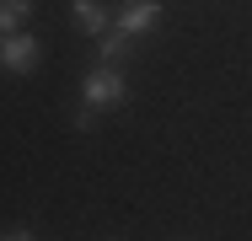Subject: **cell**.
I'll return each mask as SVG.
<instances>
[{"instance_id":"cell-8","label":"cell","mask_w":252,"mask_h":241,"mask_svg":"<svg viewBox=\"0 0 252 241\" xmlns=\"http://www.w3.org/2000/svg\"><path fill=\"white\" fill-rule=\"evenodd\" d=\"M0 241H38V236H32V231H5Z\"/></svg>"},{"instance_id":"cell-5","label":"cell","mask_w":252,"mask_h":241,"mask_svg":"<svg viewBox=\"0 0 252 241\" xmlns=\"http://www.w3.org/2000/svg\"><path fill=\"white\" fill-rule=\"evenodd\" d=\"M124 54H129V32H118V27H107V32L97 38V59H102V64H118Z\"/></svg>"},{"instance_id":"cell-2","label":"cell","mask_w":252,"mask_h":241,"mask_svg":"<svg viewBox=\"0 0 252 241\" xmlns=\"http://www.w3.org/2000/svg\"><path fill=\"white\" fill-rule=\"evenodd\" d=\"M156 22H161V0H124V5H118V16H113V27H118V32H129V38L151 32Z\"/></svg>"},{"instance_id":"cell-4","label":"cell","mask_w":252,"mask_h":241,"mask_svg":"<svg viewBox=\"0 0 252 241\" xmlns=\"http://www.w3.org/2000/svg\"><path fill=\"white\" fill-rule=\"evenodd\" d=\"M70 16H75V27H81V32H92V38L107 32V11H102V0H75V5H70Z\"/></svg>"},{"instance_id":"cell-1","label":"cell","mask_w":252,"mask_h":241,"mask_svg":"<svg viewBox=\"0 0 252 241\" xmlns=\"http://www.w3.org/2000/svg\"><path fill=\"white\" fill-rule=\"evenodd\" d=\"M81 102H86V107H124V102H129V81H124V70H118V64H97V70H86V81H81Z\"/></svg>"},{"instance_id":"cell-3","label":"cell","mask_w":252,"mask_h":241,"mask_svg":"<svg viewBox=\"0 0 252 241\" xmlns=\"http://www.w3.org/2000/svg\"><path fill=\"white\" fill-rule=\"evenodd\" d=\"M0 64H5L11 75L38 70V38H27V32H5V38H0Z\"/></svg>"},{"instance_id":"cell-6","label":"cell","mask_w":252,"mask_h":241,"mask_svg":"<svg viewBox=\"0 0 252 241\" xmlns=\"http://www.w3.org/2000/svg\"><path fill=\"white\" fill-rule=\"evenodd\" d=\"M32 16V0H0V32H16Z\"/></svg>"},{"instance_id":"cell-7","label":"cell","mask_w":252,"mask_h":241,"mask_svg":"<svg viewBox=\"0 0 252 241\" xmlns=\"http://www.w3.org/2000/svg\"><path fill=\"white\" fill-rule=\"evenodd\" d=\"M75 129H97V107H81L75 113Z\"/></svg>"}]
</instances>
